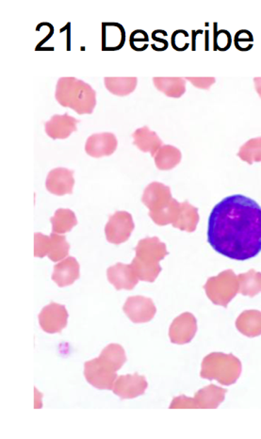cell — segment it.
Listing matches in <instances>:
<instances>
[{
    "label": "cell",
    "instance_id": "cell-1",
    "mask_svg": "<svg viewBox=\"0 0 261 439\" xmlns=\"http://www.w3.org/2000/svg\"><path fill=\"white\" fill-rule=\"evenodd\" d=\"M208 241L217 253L234 261L256 258L261 252V207L242 195L226 198L209 218Z\"/></svg>",
    "mask_w": 261,
    "mask_h": 439
},
{
    "label": "cell",
    "instance_id": "cell-2",
    "mask_svg": "<svg viewBox=\"0 0 261 439\" xmlns=\"http://www.w3.org/2000/svg\"><path fill=\"white\" fill-rule=\"evenodd\" d=\"M55 98L62 107L70 108L79 115L92 114L96 106V92L75 76H62L56 84Z\"/></svg>",
    "mask_w": 261,
    "mask_h": 439
},
{
    "label": "cell",
    "instance_id": "cell-3",
    "mask_svg": "<svg viewBox=\"0 0 261 439\" xmlns=\"http://www.w3.org/2000/svg\"><path fill=\"white\" fill-rule=\"evenodd\" d=\"M242 373V363L233 355L211 353L203 359L201 377L207 380H216L223 386L236 383Z\"/></svg>",
    "mask_w": 261,
    "mask_h": 439
},
{
    "label": "cell",
    "instance_id": "cell-4",
    "mask_svg": "<svg viewBox=\"0 0 261 439\" xmlns=\"http://www.w3.org/2000/svg\"><path fill=\"white\" fill-rule=\"evenodd\" d=\"M209 300L216 306L228 307L232 299L239 292V281L232 270H224L217 276H212L204 286Z\"/></svg>",
    "mask_w": 261,
    "mask_h": 439
},
{
    "label": "cell",
    "instance_id": "cell-5",
    "mask_svg": "<svg viewBox=\"0 0 261 439\" xmlns=\"http://www.w3.org/2000/svg\"><path fill=\"white\" fill-rule=\"evenodd\" d=\"M84 376L88 383L98 389L112 390L117 375L98 358L84 364Z\"/></svg>",
    "mask_w": 261,
    "mask_h": 439
},
{
    "label": "cell",
    "instance_id": "cell-6",
    "mask_svg": "<svg viewBox=\"0 0 261 439\" xmlns=\"http://www.w3.org/2000/svg\"><path fill=\"white\" fill-rule=\"evenodd\" d=\"M134 229L132 215L127 212H116L110 216L105 227L107 241L112 244H121L127 241Z\"/></svg>",
    "mask_w": 261,
    "mask_h": 439
},
{
    "label": "cell",
    "instance_id": "cell-7",
    "mask_svg": "<svg viewBox=\"0 0 261 439\" xmlns=\"http://www.w3.org/2000/svg\"><path fill=\"white\" fill-rule=\"evenodd\" d=\"M135 258L149 266H158L160 261L168 255L166 244L157 236L141 239L135 247Z\"/></svg>",
    "mask_w": 261,
    "mask_h": 439
},
{
    "label": "cell",
    "instance_id": "cell-8",
    "mask_svg": "<svg viewBox=\"0 0 261 439\" xmlns=\"http://www.w3.org/2000/svg\"><path fill=\"white\" fill-rule=\"evenodd\" d=\"M123 310L127 318L134 324L149 323L157 312L151 299L144 296H132L127 298Z\"/></svg>",
    "mask_w": 261,
    "mask_h": 439
},
{
    "label": "cell",
    "instance_id": "cell-9",
    "mask_svg": "<svg viewBox=\"0 0 261 439\" xmlns=\"http://www.w3.org/2000/svg\"><path fill=\"white\" fill-rule=\"evenodd\" d=\"M197 332V321L192 313L186 312L175 318L169 329L172 343H190Z\"/></svg>",
    "mask_w": 261,
    "mask_h": 439
},
{
    "label": "cell",
    "instance_id": "cell-10",
    "mask_svg": "<svg viewBox=\"0 0 261 439\" xmlns=\"http://www.w3.org/2000/svg\"><path fill=\"white\" fill-rule=\"evenodd\" d=\"M149 387L146 377L134 375H121L116 379L113 384L112 392L122 400L133 399L144 394Z\"/></svg>",
    "mask_w": 261,
    "mask_h": 439
},
{
    "label": "cell",
    "instance_id": "cell-11",
    "mask_svg": "<svg viewBox=\"0 0 261 439\" xmlns=\"http://www.w3.org/2000/svg\"><path fill=\"white\" fill-rule=\"evenodd\" d=\"M67 319L68 313L64 306L51 303L40 312L39 324L45 333H59L66 326Z\"/></svg>",
    "mask_w": 261,
    "mask_h": 439
},
{
    "label": "cell",
    "instance_id": "cell-12",
    "mask_svg": "<svg viewBox=\"0 0 261 439\" xmlns=\"http://www.w3.org/2000/svg\"><path fill=\"white\" fill-rule=\"evenodd\" d=\"M74 185V171L62 167L51 170L45 181V187L48 192L58 196L71 195Z\"/></svg>",
    "mask_w": 261,
    "mask_h": 439
},
{
    "label": "cell",
    "instance_id": "cell-13",
    "mask_svg": "<svg viewBox=\"0 0 261 439\" xmlns=\"http://www.w3.org/2000/svg\"><path fill=\"white\" fill-rule=\"evenodd\" d=\"M118 142L115 134L96 133L91 135L85 144V151L93 158H102L112 155L117 148Z\"/></svg>",
    "mask_w": 261,
    "mask_h": 439
},
{
    "label": "cell",
    "instance_id": "cell-14",
    "mask_svg": "<svg viewBox=\"0 0 261 439\" xmlns=\"http://www.w3.org/2000/svg\"><path fill=\"white\" fill-rule=\"evenodd\" d=\"M171 189L160 182H152L144 190L141 202L149 212H158L172 201Z\"/></svg>",
    "mask_w": 261,
    "mask_h": 439
},
{
    "label": "cell",
    "instance_id": "cell-15",
    "mask_svg": "<svg viewBox=\"0 0 261 439\" xmlns=\"http://www.w3.org/2000/svg\"><path fill=\"white\" fill-rule=\"evenodd\" d=\"M108 280L117 290L134 289L139 278L133 270L132 264L117 263L107 270Z\"/></svg>",
    "mask_w": 261,
    "mask_h": 439
},
{
    "label": "cell",
    "instance_id": "cell-16",
    "mask_svg": "<svg viewBox=\"0 0 261 439\" xmlns=\"http://www.w3.org/2000/svg\"><path fill=\"white\" fill-rule=\"evenodd\" d=\"M79 122L78 119L68 115V113L62 114V115L55 114L50 121L45 122V130L51 139H64L78 130L76 125Z\"/></svg>",
    "mask_w": 261,
    "mask_h": 439
},
{
    "label": "cell",
    "instance_id": "cell-17",
    "mask_svg": "<svg viewBox=\"0 0 261 439\" xmlns=\"http://www.w3.org/2000/svg\"><path fill=\"white\" fill-rule=\"evenodd\" d=\"M126 30L119 23H102V50L113 52L122 50L126 42Z\"/></svg>",
    "mask_w": 261,
    "mask_h": 439
},
{
    "label": "cell",
    "instance_id": "cell-18",
    "mask_svg": "<svg viewBox=\"0 0 261 439\" xmlns=\"http://www.w3.org/2000/svg\"><path fill=\"white\" fill-rule=\"evenodd\" d=\"M228 390L223 387L209 384L204 389L198 390L192 398L194 409H217L225 401L226 393Z\"/></svg>",
    "mask_w": 261,
    "mask_h": 439
},
{
    "label": "cell",
    "instance_id": "cell-19",
    "mask_svg": "<svg viewBox=\"0 0 261 439\" xmlns=\"http://www.w3.org/2000/svg\"><path fill=\"white\" fill-rule=\"evenodd\" d=\"M79 278V264L73 256H67L54 266L52 280L59 287L70 286Z\"/></svg>",
    "mask_w": 261,
    "mask_h": 439
},
{
    "label": "cell",
    "instance_id": "cell-20",
    "mask_svg": "<svg viewBox=\"0 0 261 439\" xmlns=\"http://www.w3.org/2000/svg\"><path fill=\"white\" fill-rule=\"evenodd\" d=\"M133 144L144 153H150L155 156L158 149L163 147V142L158 134L150 130L149 127H144L136 130L133 133Z\"/></svg>",
    "mask_w": 261,
    "mask_h": 439
},
{
    "label": "cell",
    "instance_id": "cell-21",
    "mask_svg": "<svg viewBox=\"0 0 261 439\" xmlns=\"http://www.w3.org/2000/svg\"><path fill=\"white\" fill-rule=\"evenodd\" d=\"M236 327L240 333L256 338L261 335V312L259 310H245L238 317Z\"/></svg>",
    "mask_w": 261,
    "mask_h": 439
},
{
    "label": "cell",
    "instance_id": "cell-22",
    "mask_svg": "<svg viewBox=\"0 0 261 439\" xmlns=\"http://www.w3.org/2000/svg\"><path fill=\"white\" fill-rule=\"evenodd\" d=\"M199 215L198 209L190 204L188 201L183 202L180 205V215L177 221L173 224V227L186 232H194L197 229Z\"/></svg>",
    "mask_w": 261,
    "mask_h": 439
},
{
    "label": "cell",
    "instance_id": "cell-23",
    "mask_svg": "<svg viewBox=\"0 0 261 439\" xmlns=\"http://www.w3.org/2000/svg\"><path fill=\"white\" fill-rule=\"evenodd\" d=\"M155 164L158 170L168 171L174 169L180 164L182 155L178 148L173 145H163L155 156Z\"/></svg>",
    "mask_w": 261,
    "mask_h": 439
},
{
    "label": "cell",
    "instance_id": "cell-24",
    "mask_svg": "<svg viewBox=\"0 0 261 439\" xmlns=\"http://www.w3.org/2000/svg\"><path fill=\"white\" fill-rule=\"evenodd\" d=\"M153 84L168 98H180L186 92V79L183 78H154Z\"/></svg>",
    "mask_w": 261,
    "mask_h": 439
},
{
    "label": "cell",
    "instance_id": "cell-25",
    "mask_svg": "<svg viewBox=\"0 0 261 439\" xmlns=\"http://www.w3.org/2000/svg\"><path fill=\"white\" fill-rule=\"evenodd\" d=\"M105 87L112 95L126 96L134 92L138 84V79L136 76L130 78H112L108 76L104 79Z\"/></svg>",
    "mask_w": 261,
    "mask_h": 439
},
{
    "label": "cell",
    "instance_id": "cell-26",
    "mask_svg": "<svg viewBox=\"0 0 261 439\" xmlns=\"http://www.w3.org/2000/svg\"><path fill=\"white\" fill-rule=\"evenodd\" d=\"M98 358L115 372L120 370L127 361L124 348L115 343L108 345L106 348H104Z\"/></svg>",
    "mask_w": 261,
    "mask_h": 439
},
{
    "label": "cell",
    "instance_id": "cell-27",
    "mask_svg": "<svg viewBox=\"0 0 261 439\" xmlns=\"http://www.w3.org/2000/svg\"><path fill=\"white\" fill-rule=\"evenodd\" d=\"M239 292L243 296L255 297L261 292V273L250 270L238 275Z\"/></svg>",
    "mask_w": 261,
    "mask_h": 439
},
{
    "label": "cell",
    "instance_id": "cell-28",
    "mask_svg": "<svg viewBox=\"0 0 261 439\" xmlns=\"http://www.w3.org/2000/svg\"><path fill=\"white\" fill-rule=\"evenodd\" d=\"M53 233L64 234L69 232L78 224L75 213L71 210L59 209L50 219Z\"/></svg>",
    "mask_w": 261,
    "mask_h": 439
},
{
    "label": "cell",
    "instance_id": "cell-29",
    "mask_svg": "<svg viewBox=\"0 0 261 439\" xmlns=\"http://www.w3.org/2000/svg\"><path fill=\"white\" fill-rule=\"evenodd\" d=\"M180 202L173 198L172 201L163 209L158 210V212H149L150 218L156 224L161 225V227L170 224H173L177 221L178 215H180Z\"/></svg>",
    "mask_w": 261,
    "mask_h": 439
},
{
    "label": "cell",
    "instance_id": "cell-30",
    "mask_svg": "<svg viewBox=\"0 0 261 439\" xmlns=\"http://www.w3.org/2000/svg\"><path fill=\"white\" fill-rule=\"evenodd\" d=\"M69 250L70 244L64 236L56 233L51 234L50 251L47 255L51 261L58 262L66 258Z\"/></svg>",
    "mask_w": 261,
    "mask_h": 439
},
{
    "label": "cell",
    "instance_id": "cell-31",
    "mask_svg": "<svg viewBox=\"0 0 261 439\" xmlns=\"http://www.w3.org/2000/svg\"><path fill=\"white\" fill-rule=\"evenodd\" d=\"M238 156L242 161L253 164L261 161V137L249 139L240 147Z\"/></svg>",
    "mask_w": 261,
    "mask_h": 439
},
{
    "label": "cell",
    "instance_id": "cell-32",
    "mask_svg": "<svg viewBox=\"0 0 261 439\" xmlns=\"http://www.w3.org/2000/svg\"><path fill=\"white\" fill-rule=\"evenodd\" d=\"M132 266L139 280L149 282V283H153L161 272V265H158V266H149V265L141 263L135 258L132 262Z\"/></svg>",
    "mask_w": 261,
    "mask_h": 439
},
{
    "label": "cell",
    "instance_id": "cell-33",
    "mask_svg": "<svg viewBox=\"0 0 261 439\" xmlns=\"http://www.w3.org/2000/svg\"><path fill=\"white\" fill-rule=\"evenodd\" d=\"M149 33L144 30H136L130 34L129 45L133 50L141 52L149 47Z\"/></svg>",
    "mask_w": 261,
    "mask_h": 439
},
{
    "label": "cell",
    "instance_id": "cell-34",
    "mask_svg": "<svg viewBox=\"0 0 261 439\" xmlns=\"http://www.w3.org/2000/svg\"><path fill=\"white\" fill-rule=\"evenodd\" d=\"M50 236L42 233L34 234V256L42 258L48 255L50 251Z\"/></svg>",
    "mask_w": 261,
    "mask_h": 439
},
{
    "label": "cell",
    "instance_id": "cell-35",
    "mask_svg": "<svg viewBox=\"0 0 261 439\" xmlns=\"http://www.w3.org/2000/svg\"><path fill=\"white\" fill-rule=\"evenodd\" d=\"M231 34L228 30H216L215 25L214 50L226 51L231 45Z\"/></svg>",
    "mask_w": 261,
    "mask_h": 439
},
{
    "label": "cell",
    "instance_id": "cell-36",
    "mask_svg": "<svg viewBox=\"0 0 261 439\" xmlns=\"http://www.w3.org/2000/svg\"><path fill=\"white\" fill-rule=\"evenodd\" d=\"M194 86L199 89L209 90L216 81L214 78H186Z\"/></svg>",
    "mask_w": 261,
    "mask_h": 439
},
{
    "label": "cell",
    "instance_id": "cell-37",
    "mask_svg": "<svg viewBox=\"0 0 261 439\" xmlns=\"http://www.w3.org/2000/svg\"><path fill=\"white\" fill-rule=\"evenodd\" d=\"M152 39L154 40V41L156 42V44L154 45H151V47L153 48V50L155 51H158V52H161V51H164L167 50V47H168V42L166 41V39H161L160 38V37H158L157 33H156V31H153L152 33Z\"/></svg>",
    "mask_w": 261,
    "mask_h": 439
},
{
    "label": "cell",
    "instance_id": "cell-38",
    "mask_svg": "<svg viewBox=\"0 0 261 439\" xmlns=\"http://www.w3.org/2000/svg\"><path fill=\"white\" fill-rule=\"evenodd\" d=\"M253 35H252L250 31L245 30H240L235 36V45H236L237 48L240 45V42H253Z\"/></svg>",
    "mask_w": 261,
    "mask_h": 439
},
{
    "label": "cell",
    "instance_id": "cell-39",
    "mask_svg": "<svg viewBox=\"0 0 261 439\" xmlns=\"http://www.w3.org/2000/svg\"><path fill=\"white\" fill-rule=\"evenodd\" d=\"M34 397H35V401H34V407H35V409H41V407H42V401H41L42 394L36 389H34Z\"/></svg>",
    "mask_w": 261,
    "mask_h": 439
},
{
    "label": "cell",
    "instance_id": "cell-40",
    "mask_svg": "<svg viewBox=\"0 0 261 439\" xmlns=\"http://www.w3.org/2000/svg\"><path fill=\"white\" fill-rule=\"evenodd\" d=\"M254 81H255V84H256L255 85H256L257 92V93H259L261 98V78L254 79Z\"/></svg>",
    "mask_w": 261,
    "mask_h": 439
}]
</instances>
